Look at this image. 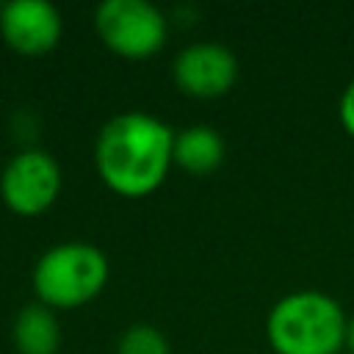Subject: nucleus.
I'll return each instance as SVG.
<instances>
[{
  "instance_id": "obj_1",
  "label": "nucleus",
  "mask_w": 354,
  "mask_h": 354,
  "mask_svg": "<svg viewBox=\"0 0 354 354\" xmlns=\"http://www.w3.org/2000/svg\"><path fill=\"white\" fill-rule=\"evenodd\" d=\"M174 130L152 113L124 111L111 116L94 144L100 180L124 199L158 191L174 163Z\"/></svg>"
},
{
  "instance_id": "obj_2",
  "label": "nucleus",
  "mask_w": 354,
  "mask_h": 354,
  "mask_svg": "<svg viewBox=\"0 0 354 354\" xmlns=\"http://www.w3.org/2000/svg\"><path fill=\"white\" fill-rule=\"evenodd\" d=\"M346 329L343 307L321 290L288 293L266 318V337L277 354H343Z\"/></svg>"
},
{
  "instance_id": "obj_3",
  "label": "nucleus",
  "mask_w": 354,
  "mask_h": 354,
  "mask_svg": "<svg viewBox=\"0 0 354 354\" xmlns=\"http://www.w3.org/2000/svg\"><path fill=\"white\" fill-rule=\"evenodd\" d=\"M33 290L39 304L75 310L102 293L108 282V257L86 241H64L50 246L33 266Z\"/></svg>"
},
{
  "instance_id": "obj_4",
  "label": "nucleus",
  "mask_w": 354,
  "mask_h": 354,
  "mask_svg": "<svg viewBox=\"0 0 354 354\" xmlns=\"http://www.w3.org/2000/svg\"><path fill=\"white\" fill-rule=\"evenodd\" d=\"M94 30L111 53L141 61L160 53L169 22L163 11L147 0H105L94 11Z\"/></svg>"
},
{
  "instance_id": "obj_5",
  "label": "nucleus",
  "mask_w": 354,
  "mask_h": 354,
  "mask_svg": "<svg viewBox=\"0 0 354 354\" xmlns=\"http://www.w3.org/2000/svg\"><path fill=\"white\" fill-rule=\"evenodd\" d=\"M61 194V166L39 147L17 152L0 174V199L17 216H39Z\"/></svg>"
},
{
  "instance_id": "obj_6",
  "label": "nucleus",
  "mask_w": 354,
  "mask_h": 354,
  "mask_svg": "<svg viewBox=\"0 0 354 354\" xmlns=\"http://www.w3.org/2000/svg\"><path fill=\"white\" fill-rule=\"evenodd\" d=\"M177 88L196 100H216L238 80V58L218 41H196L177 53L171 64Z\"/></svg>"
},
{
  "instance_id": "obj_7",
  "label": "nucleus",
  "mask_w": 354,
  "mask_h": 354,
  "mask_svg": "<svg viewBox=\"0 0 354 354\" xmlns=\"http://www.w3.org/2000/svg\"><path fill=\"white\" fill-rule=\"evenodd\" d=\"M61 14L47 0H11L0 8V36L19 55H44L61 41Z\"/></svg>"
},
{
  "instance_id": "obj_8",
  "label": "nucleus",
  "mask_w": 354,
  "mask_h": 354,
  "mask_svg": "<svg viewBox=\"0 0 354 354\" xmlns=\"http://www.w3.org/2000/svg\"><path fill=\"white\" fill-rule=\"evenodd\" d=\"M174 163L191 174H210L224 160V141L210 124H191L174 133Z\"/></svg>"
},
{
  "instance_id": "obj_9",
  "label": "nucleus",
  "mask_w": 354,
  "mask_h": 354,
  "mask_svg": "<svg viewBox=\"0 0 354 354\" xmlns=\"http://www.w3.org/2000/svg\"><path fill=\"white\" fill-rule=\"evenodd\" d=\"M11 340L19 354H55L61 346V324L44 304H25L11 326Z\"/></svg>"
},
{
  "instance_id": "obj_10",
  "label": "nucleus",
  "mask_w": 354,
  "mask_h": 354,
  "mask_svg": "<svg viewBox=\"0 0 354 354\" xmlns=\"http://www.w3.org/2000/svg\"><path fill=\"white\" fill-rule=\"evenodd\" d=\"M116 354H171L166 335L152 324H133L122 332Z\"/></svg>"
},
{
  "instance_id": "obj_11",
  "label": "nucleus",
  "mask_w": 354,
  "mask_h": 354,
  "mask_svg": "<svg viewBox=\"0 0 354 354\" xmlns=\"http://www.w3.org/2000/svg\"><path fill=\"white\" fill-rule=\"evenodd\" d=\"M337 113H340V124H343V130L354 138V80L343 88V94H340V105H337Z\"/></svg>"
},
{
  "instance_id": "obj_12",
  "label": "nucleus",
  "mask_w": 354,
  "mask_h": 354,
  "mask_svg": "<svg viewBox=\"0 0 354 354\" xmlns=\"http://www.w3.org/2000/svg\"><path fill=\"white\" fill-rule=\"evenodd\" d=\"M346 348H348V354H354V315L348 318V329H346Z\"/></svg>"
},
{
  "instance_id": "obj_13",
  "label": "nucleus",
  "mask_w": 354,
  "mask_h": 354,
  "mask_svg": "<svg viewBox=\"0 0 354 354\" xmlns=\"http://www.w3.org/2000/svg\"><path fill=\"white\" fill-rule=\"evenodd\" d=\"M0 8H3V3H0Z\"/></svg>"
},
{
  "instance_id": "obj_14",
  "label": "nucleus",
  "mask_w": 354,
  "mask_h": 354,
  "mask_svg": "<svg viewBox=\"0 0 354 354\" xmlns=\"http://www.w3.org/2000/svg\"><path fill=\"white\" fill-rule=\"evenodd\" d=\"M346 354H348V351H346Z\"/></svg>"
}]
</instances>
